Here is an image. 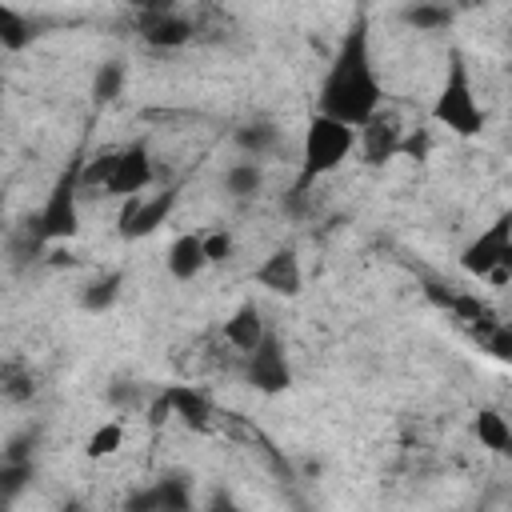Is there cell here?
Instances as JSON below:
<instances>
[{
  "label": "cell",
  "mask_w": 512,
  "mask_h": 512,
  "mask_svg": "<svg viewBox=\"0 0 512 512\" xmlns=\"http://www.w3.org/2000/svg\"><path fill=\"white\" fill-rule=\"evenodd\" d=\"M384 108V88L376 80L372 64V28H368V8L360 4L320 76L316 88V116H328L336 124H348L352 132L372 120V112Z\"/></svg>",
  "instance_id": "6da1fadb"
},
{
  "label": "cell",
  "mask_w": 512,
  "mask_h": 512,
  "mask_svg": "<svg viewBox=\"0 0 512 512\" xmlns=\"http://www.w3.org/2000/svg\"><path fill=\"white\" fill-rule=\"evenodd\" d=\"M352 148H356V132L348 124H336V120L312 112L308 116V128H304V140H300V176L288 188L284 208L288 212H300L304 200H308V188L320 184L328 172H336L348 160Z\"/></svg>",
  "instance_id": "7a4b0ae2"
},
{
  "label": "cell",
  "mask_w": 512,
  "mask_h": 512,
  "mask_svg": "<svg viewBox=\"0 0 512 512\" xmlns=\"http://www.w3.org/2000/svg\"><path fill=\"white\" fill-rule=\"evenodd\" d=\"M152 180H156V168H152V152L144 140L104 152L96 160H84V168H80V192L96 188L100 196H116V200L140 196Z\"/></svg>",
  "instance_id": "3957f363"
},
{
  "label": "cell",
  "mask_w": 512,
  "mask_h": 512,
  "mask_svg": "<svg viewBox=\"0 0 512 512\" xmlns=\"http://www.w3.org/2000/svg\"><path fill=\"white\" fill-rule=\"evenodd\" d=\"M432 120L456 136H480L488 116L476 100V88H472V76H468V60L460 48L448 52V68H444V84L436 92V104H432Z\"/></svg>",
  "instance_id": "277c9868"
},
{
  "label": "cell",
  "mask_w": 512,
  "mask_h": 512,
  "mask_svg": "<svg viewBox=\"0 0 512 512\" xmlns=\"http://www.w3.org/2000/svg\"><path fill=\"white\" fill-rule=\"evenodd\" d=\"M80 168H84V156H72L60 176L52 180L40 212L32 216V228L36 236L52 248V244H64L80 232Z\"/></svg>",
  "instance_id": "5b68a950"
},
{
  "label": "cell",
  "mask_w": 512,
  "mask_h": 512,
  "mask_svg": "<svg viewBox=\"0 0 512 512\" xmlns=\"http://www.w3.org/2000/svg\"><path fill=\"white\" fill-rule=\"evenodd\" d=\"M460 268L476 280L504 284L512 272V212H500L476 240L460 248Z\"/></svg>",
  "instance_id": "8992f818"
},
{
  "label": "cell",
  "mask_w": 512,
  "mask_h": 512,
  "mask_svg": "<svg viewBox=\"0 0 512 512\" xmlns=\"http://www.w3.org/2000/svg\"><path fill=\"white\" fill-rule=\"evenodd\" d=\"M176 204H180V184H164L152 196H128L124 208H120V216H116V232L124 240H144L160 224H168V216L176 212Z\"/></svg>",
  "instance_id": "52a82bcc"
},
{
  "label": "cell",
  "mask_w": 512,
  "mask_h": 512,
  "mask_svg": "<svg viewBox=\"0 0 512 512\" xmlns=\"http://www.w3.org/2000/svg\"><path fill=\"white\" fill-rule=\"evenodd\" d=\"M244 384H252L264 396H280L292 388V364L284 352V340L268 328L264 340L244 356Z\"/></svg>",
  "instance_id": "ba28073f"
},
{
  "label": "cell",
  "mask_w": 512,
  "mask_h": 512,
  "mask_svg": "<svg viewBox=\"0 0 512 512\" xmlns=\"http://www.w3.org/2000/svg\"><path fill=\"white\" fill-rule=\"evenodd\" d=\"M136 28H140V40L152 48H184L196 36V24L172 4H144L136 12Z\"/></svg>",
  "instance_id": "9c48e42d"
},
{
  "label": "cell",
  "mask_w": 512,
  "mask_h": 512,
  "mask_svg": "<svg viewBox=\"0 0 512 512\" xmlns=\"http://www.w3.org/2000/svg\"><path fill=\"white\" fill-rule=\"evenodd\" d=\"M400 144H404V124L388 108H376L372 120L364 128H356V148H360L364 164H372V168L396 160L400 156Z\"/></svg>",
  "instance_id": "30bf717a"
},
{
  "label": "cell",
  "mask_w": 512,
  "mask_h": 512,
  "mask_svg": "<svg viewBox=\"0 0 512 512\" xmlns=\"http://www.w3.org/2000/svg\"><path fill=\"white\" fill-rule=\"evenodd\" d=\"M252 280H256L260 288L276 292V296H300V292H304V268H300L296 248H292V244L272 248V252H268L260 264H256Z\"/></svg>",
  "instance_id": "8fae6325"
},
{
  "label": "cell",
  "mask_w": 512,
  "mask_h": 512,
  "mask_svg": "<svg viewBox=\"0 0 512 512\" xmlns=\"http://www.w3.org/2000/svg\"><path fill=\"white\" fill-rule=\"evenodd\" d=\"M160 400H164L168 416H176L180 424H188L196 432H204L212 424V416H216L212 400L200 388H192V384H168V388H160Z\"/></svg>",
  "instance_id": "7c38bea8"
},
{
  "label": "cell",
  "mask_w": 512,
  "mask_h": 512,
  "mask_svg": "<svg viewBox=\"0 0 512 512\" xmlns=\"http://www.w3.org/2000/svg\"><path fill=\"white\" fill-rule=\"evenodd\" d=\"M164 264H168V276H172V280L192 284V280L208 268V260H204V244H200V232H184V236H176V240L168 244Z\"/></svg>",
  "instance_id": "4fadbf2b"
},
{
  "label": "cell",
  "mask_w": 512,
  "mask_h": 512,
  "mask_svg": "<svg viewBox=\"0 0 512 512\" xmlns=\"http://www.w3.org/2000/svg\"><path fill=\"white\" fill-rule=\"evenodd\" d=\"M264 332H268V324H264V312H260L256 304H240V308L224 320V340H228L240 356H248V352L264 340Z\"/></svg>",
  "instance_id": "5bb4252c"
},
{
  "label": "cell",
  "mask_w": 512,
  "mask_h": 512,
  "mask_svg": "<svg viewBox=\"0 0 512 512\" xmlns=\"http://www.w3.org/2000/svg\"><path fill=\"white\" fill-rule=\"evenodd\" d=\"M280 128L272 124V120H248V124H240L236 132H232V144L248 156V160H268V156H276L280 152Z\"/></svg>",
  "instance_id": "9a60e30c"
},
{
  "label": "cell",
  "mask_w": 512,
  "mask_h": 512,
  "mask_svg": "<svg viewBox=\"0 0 512 512\" xmlns=\"http://www.w3.org/2000/svg\"><path fill=\"white\" fill-rule=\"evenodd\" d=\"M152 488H156L160 512H196V504H192V496H196V480H192V472H184V468H168V472H160V476L152 480Z\"/></svg>",
  "instance_id": "2e32d148"
},
{
  "label": "cell",
  "mask_w": 512,
  "mask_h": 512,
  "mask_svg": "<svg viewBox=\"0 0 512 512\" xmlns=\"http://www.w3.org/2000/svg\"><path fill=\"white\" fill-rule=\"evenodd\" d=\"M396 16H400V24L412 28V32H448V28L456 24V8H452V4H432V0L404 4Z\"/></svg>",
  "instance_id": "e0dca14e"
},
{
  "label": "cell",
  "mask_w": 512,
  "mask_h": 512,
  "mask_svg": "<svg viewBox=\"0 0 512 512\" xmlns=\"http://www.w3.org/2000/svg\"><path fill=\"white\" fill-rule=\"evenodd\" d=\"M220 188H224V196H232V200H252V196H260V188H264V168H260L256 160H236V164L224 168Z\"/></svg>",
  "instance_id": "ac0fdd59"
},
{
  "label": "cell",
  "mask_w": 512,
  "mask_h": 512,
  "mask_svg": "<svg viewBox=\"0 0 512 512\" xmlns=\"http://www.w3.org/2000/svg\"><path fill=\"white\" fill-rule=\"evenodd\" d=\"M120 288H124V272L120 268H112V272H100V276H92L84 288H80V308L84 312H108L116 300H120Z\"/></svg>",
  "instance_id": "d6986e66"
},
{
  "label": "cell",
  "mask_w": 512,
  "mask_h": 512,
  "mask_svg": "<svg viewBox=\"0 0 512 512\" xmlns=\"http://www.w3.org/2000/svg\"><path fill=\"white\" fill-rule=\"evenodd\" d=\"M472 432H476L480 448H488V452H496V456H508V452H512V428H508V420H504L496 408H480V412L472 416Z\"/></svg>",
  "instance_id": "ffe728a7"
},
{
  "label": "cell",
  "mask_w": 512,
  "mask_h": 512,
  "mask_svg": "<svg viewBox=\"0 0 512 512\" xmlns=\"http://www.w3.org/2000/svg\"><path fill=\"white\" fill-rule=\"evenodd\" d=\"M36 40V24L28 20V12L0 4V48L4 52H24Z\"/></svg>",
  "instance_id": "44dd1931"
},
{
  "label": "cell",
  "mask_w": 512,
  "mask_h": 512,
  "mask_svg": "<svg viewBox=\"0 0 512 512\" xmlns=\"http://www.w3.org/2000/svg\"><path fill=\"white\" fill-rule=\"evenodd\" d=\"M124 84H128V64L124 60H104L100 68H96V76H92V100L96 104H112L120 92H124Z\"/></svg>",
  "instance_id": "7402d4cb"
},
{
  "label": "cell",
  "mask_w": 512,
  "mask_h": 512,
  "mask_svg": "<svg viewBox=\"0 0 512 512\" xmlns=\"http://www.w3.org/2000/svg\"><path fill=\"white\" fill-rule=\"evenodd\" d=\"M40 440H44V428H40V424H28V428L12 432V436L4 440V448H0V464H36L32 456H36Z\"/></svg>",
  "instance_id": "603a6c76"
},
{
  "label": "cell",
  "mask_w": 512,
  "mask_h": 512,
  "mask_svg": "<svg viewBox=\"0 0 512 512\" xmlns=\"http://www.w3.org/2000/svg\"><path fill=\"white\" fill-rule=\"evenodd\" d=\"M120 444H124V424H120V420H108V424H100V428L88 436L84 456H88V460H104V456H112Z\"/></svg>",
  "instance_id": "cb8c5ba5"
},
{
  "label": "cell",
  "mask_w": 512,
  "mask_h": 512,
  "mask_svg": "<svg viewBox=\"0 0 512 512\" xmlns=\"http://www.w3.org/2000/svg\"><path fill=\"white\" fill-rule=\"evenodd\" d=\"M36 480V464H0V500L12 504Z\"/></svg>",
  "instance_id": "d4e9b609"
},
{
  "label": "cell",
  "mask_w": 512,
  "mask_h": 512,
  "mask_svg": "<svg viewBox=\"0 0 512 512\" xmlns=\"http://www.w3.org/2000/svg\"><path fill=\"white\" fill-rule=\"evenodd\" d=\"M200 244H204V260L208 264H228L236 256V236L228 228H212V232H200Z\"/></svg>",
  "instance_id": "484cf974"
},
{
  "label": "cell",
  "mask_w": 512,
  "mask_h": 512,
  "mask_svg": "<svg viewBox=\"0 0 512 512\" xmlns=\"http://www.w3.org/2000/svg\"><path fill=\"white\" fill-rule=\"evenodd\" d=\"M0 392H4L8 400H32V392H36V384H32V372H24L20 364H8V368H0Z\"/></svg>",
  "instance_id": "4316f807"
},
{
  "label": "cell",
  "mask_w": 512,
  "mask_h": 512,
  "mask_svg": "<svg viewBox=\"0 0 512 512\" xmlns=\"http://www.w3.org/2000/svg\"><path fill=\"white\" fill-rule=\"evenodd\" d=\"M108 400H112V408H140L144 392H140L136 380H112L108 384Z\"/></svg>",
  "instance_id": "83f0119b"
},
{
  "label": "cell",
  "mask_w": 512,
  "mask_h": 512,
  "mask_svg": "<svg viewBox=\"0 0 512 512\" xmlns=\"http://www.w3.org/2000/svg\"><path fill=\"white\" fill-rule=\"evenodd\" d=\"M124 512H160V500H156L152 480H148L144 488H132V492L124 496Z\"/></svg>",
  "instance_id": "f1b7e54d"
},
{
  "label": "cell",
  "mask_w": 512,
  "mask_h": 512,
  "mask_svg": "<svg viewBox=\"0 0 512 512\" xmlns=\"http://www.w3.org/2000/svg\"><path fill=\"white\" fill-rule=\"evenodd\" d=\"M196 512H252V508H244V504H236V496H232L228 488H212V496H208V504H204V508H196Z\"/></svg>",
  "instance_id": "f546056e"
},
{
  "label": "cell",
  "mask_w": 512,
  "mask_h": 512,
  "mask_svg": "<svg viewBox=\"0 0 512 512\" xmlns=\"http://www.w3.org/2000/svg\"><path fill=\"white\" fill-rule=\"evenodd\" d=\"M488 348H492L496 360H508V356H512V328H508V324H492V332H488Z\"/></svg>",
  "instance_id": "4dcf8cb0"
},
{
  "label": "cell",
  "mask_w": 512,
  "mask_h": 512,
  "mask_svg": "<svg viewBox=\"0 0 512 512\" xmlns=\"http://www.w3.org/2000/svg\"><path fill=\"white\" fill-rule=\"evenodd\" d=\"M400 156L424 160V156H428V128H416L412 136H404V144H400Z\"/></svg>",
  "instance_id": "1f68e13d"
},
{
  "label": "cell",
  "mask_w": 512,
  "mask_h": 512,
  "mask_svg": "<svg viewBox=\"0 0 512 512\" xmlns=\"http://www.w3.org/2000/svg\"><path fill=\"white\" fill-rule=\"evenodd\" d=\"M60 512H88V508H84L80 500H64V504H60Z\"/></svg>",
  "instance_id": "d6a6232c"
},
{
  "label": "cell",
  "mask_w": 512,
  "mask_h": 512,
  "mask_svg": "<svg viewBox=\"0 0 512 512\" xmlns=\"http://www.w3.org/2000/svg\"><path fill=\"white\" fill-rule=\"evenodd\" d=\"M4 204H8V188L0 184V228H4Z\"/></svg>",
  "instance_id": "836d02e7"
},
{
  "label": "cell",
  "mask_w": 512,
  "mask_h": 512,
  "mask_svg": "<svg viewBox=\"0 0 512 512\" xmlns=\"http://www.w3.org/2000/svg\"><path fill=\"white\" fill-rule=\"evenodd\" d=\"M0 512H8V504H4V500H0Z\"/></svg>",
  "instance_id": "e575fe53"
}]
</instances>
